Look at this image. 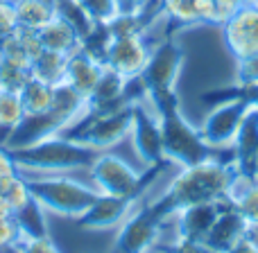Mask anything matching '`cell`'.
<instances>
[{"mask_svg":"<svg viewBox=\"0 0 258 253\" xmlns=\"http://www.w3.org/2000/svg\"><path fill=\"white\" fill-rule=\"evenodd\" d=\"M238 177L240 172L236 167V160L233 163L209 160V163L181 167V172L172 179L168 190L156 201H152V208L165 219L170 215H177L186 206L229 199V190Z\"/></svg>","mask_w":258,"mask_h":253,"instance_id":"6da1fadb","label":"cell"},{"mask_svg":"<svg viewBox=\"0 0 258 253\" xmlns=\"http://www.w3.org/2000/svg\"><path fill=\"white\" fill-rule=\"evenodd\" d=\"M163 138V156L179 167L209 163V160H224L233 163L236 154L233 147H213L202 138L200 129H195L183 118L181 107H170L156 111Z\"/></svg>","mask_w":258,"mask_h":253,"instance_id":"7a4b0ae2","label":"cell"},{"mask_svg":"<svg viewBox=\"0 0 258 253\" xmlns=\"http://www.w3.org/2000/svg\"><path fill=\"white\" fill-rule=\"evenodd\" d=\"M18 170H30V172H73V170H91L93 163L102 151L93 149L89 145H82L77 140H71L63 133L36 145L23 147V149L9 151Z\"/></svg>","mask_w":258,"mask_h":253,"instance_id":"3957f363","label":"cell"},{"mask_svg":"<svg viewBox=\"0 0 258 253\" xmlns=\"http://www.w3.org/2000/svg\"><path fill=\"white\" fill-rule=\"evenodd\" d=\"M27 190L45 210L77 219L100 199V190L84 186L71 177H50V179H25Z\"/></svg>","mask_w":258,"mask_h":253,"instance_id":"277c9868","label":"cell"},{"mask_svg":"<svg viewBox=\"0 0 258 253\" xmlns=\"http://www.w3.org/2000/svg\"><path fill=\"white\" fill-rule=\"evenodd\" d=\"M134 104L120 109H104V111L84 113L75 125L63 131V136L89 145L98 151H107L109 147L122 142L132 133Z\"/></svg>","mask_w":258,"mask_h":253,"instance_id":"5b68a950","label":"cell"},{"mask_svg":"<svg viewBox=\"0 0 258 253\" xmlns=\"http://www.w3.org/2000/svg\"><path fill=\"white\" fill-rule=\"evenodd\" d=\"M168 165L170 160H161V163L147 165L145 172L138 174L120 156L102 151L89 172L102 195H129V192H145L165 172Z\"/></svg>","mask_w":258,"mask_h":253,"instance_id":"8992f818","label":"cell"},{"mask_svg":"<svg viewBox=\"0 0 258 253\" xmlns=\"http://www.w3.org/2000/svg\"><path fill=\"white\" fill-rule=\"evenodd\" d=\"M165 219L150 206H143L138 213L125 219L116 235L111 253H150L159 240V231Z\"/></svg>","mask_w":258,"mask_h":253,"instance_id":"52a82bcc","label":"cell"},{"mask_svg":"<svg viewBox=\"0 0 258 253\" xmlns=\"http://www.w3.org/2000/svg\"><path fill=\"white\" fill-rule=\"evenodd\" d=\"M183 48L174 39H165L159 48L150 52L147 66L141 72V81L147 93L152 91H165L174 89L179 79V72L183 68Z\"/></svg>","mask_w":258,"mask_h":253,"instance_id":"ba28073f","label":"cell"},{"mask_svg":"<svg viewBox=\"0 0 258 253\" xmlns=\"http://www.w3.org/2000/svg\"><path fill=\"white\" fill-rule=\"evenodd\" d=\"M222 36L229 54L233 59H245L258 54V7L240 5L222 23Z\"/></svg>","mask_w":258,"mask_h":253,"instance_id":"9c48e42d","label":"cell"},{"mask_svg":"<svg viewBox=\"0 0 258 253\" xmlns=\"http://www.w3.org/2000/svg\"><path fill=\"white\" fill-rule=\"evenodd\" d=\"M254 107H249L242 100H231V102L215 104L213 111L206 116L204 125H202L200 133L209 145L213 147H233V140L238 136L245 116Z\"/></svg>","mask_w":258,"mask_h":253,"instance_id":"30bf717a","label":"cell"},{"mask_svg":"<svg viewBox=\"0 0 258 253\" xmlns=\"http://www.w3.org/2000/svg\"><path fill=\"white\" fill-rule=\"evenodd\" d=\"M143 195L145 192H129V195H102L100 192V199L82 217H77L75 224L80 228H89V231L113 228L125 222L129 210L138 204Z\"/></svg>","mask_w":258,"mask_h":253,"instance_id":"8fae6325","label":"cell"},{"mask_svg":"<svg viewBox=\"0 0 258 253\" xmlns=\"http://www.w3.org/2000/svg\"><path fill=\"white\" fill-rule=\"evenodd\" d=\"M68 129V125L52 111L43 113H25L23 120L16 125L12 133L7 136L3 147H7L9 151L12 149H23V147H30V145H36V142L45 140V138H52V136H59Z\"/></svg>","mask_w":258,"mask_h":253,"instance_id":"7c38bea8","label":"cell"},{"mask_svg":"<svg viewBox=\"0 0 258 253\" xmlns=\"http://www.w3.org/2000/svg\"><path fill=\"white\" fill-rule=\"evenodd\" d=\"M132 140L138 158L147 165L168 160L163 156V138H161L159 118L147 113L141 102L134 104V122H132Z\"/></svg>","mask_w":258,"mask_h":253,"instance_id":"4fadbf2b","label":"cell"},{"mask_svg":"<svg viewBox=\"0 0 258 253\" xmlns=\"http://www.w3.org/2000/svg\"><path fill=\"white\" fill-rule=\"evenodd\" d=\"M150 52L152 50L145 45L143 36H116V39L111 36L104 66L116 68L127 79H134V77H141L143 68L147 66Z\"/></svg>","mask_w":258,"mask_h":253,"instance_id":"5bb4252c","label":"cell"},{"mask_svg":"<svg viewBox=\"0 0 258 253\" xmlns=\"http://www.w3.org/2000/svg\"><path fill=\"white\" fill-rule=\"evenodd\" d=\"M227 199L220 201H202V204H192L186 206L183 210H179L177 217V240H195V242H204L206 235L211 233L215 219L220 217Z\"/></svg>","mask_w":258,"mask_h":253,"instance_id":"9a60e30c","label":"cell"},{"mask_svg":"<svg viewBox=\"0 0 258 253\" xmlns=\"http://www.w3.org/2000/svg\"><path fill=\"white\" fill-rule=\"evenodd\" d=\"M251 231H254V226H251V224L240 215V210L227 199L222 213H220V217L215 219L213 228H211V233L206 235L204 242H206V246H211L215 253H227L238 240L249 235Z\"/></svg>","mask_w":258,"mask_h":253,"instance_id":"2e32d148","label":"cell"},{"mask_svg":"<svg viewBox=\"0 0 258 253\" xmlns=\"http://www.w3.org/2000/svg\"><path fill=\"white\" fill-rule=\"evenodd\" d=\"M233 154L238 172L247 179H258V109H251L242 120L233 140Z\"/></svg>","mask_w":258,"mask_h":253,"instance_id":"e0dca14e","label":"cell"},{"mask_svg":"<svg viewBox=\"0 0 258 253\" xmlns=\"http://www.w3.org/2000/svg\"><path fill=\"white\" fill-rule=\"evenodd\" d=\"M100 72H102V63L93 61L84 50H75L73 54L66 57V68H63V81L71 84L82 95H89L93 91L95 81H98Z\"/></svg>","mask_w":258,"mask_h":253,"instance_id":"ac0fdd59","label":"cell"},{"mask_svg":"<svg viewBox=\"0 0 258 253\" xmlns=\"http://www.w3.org/2000/svg\"><path fill=\"white\" fill-rule=\"evenodd\" d=\"M12 219H14V224H16L18 233H21L23 237H50L45 208L32 197V192H30V197L12 213Z\"/></svg>","mask_w":258,"mask_h":253,"instance_id":"d6986e66","label":"cell"},{"mask_svg":"<svg viewBox=\"0 0 258 253\" xmlns=\"http://www.w3.org/2000/svg\"><path fill=\"white\" fill-rule=\"evenodd\" d=\"M39 41L43 45V50H50V52H59V54H73L75 50H80V36L71 30L63 21H59L57 16L50 23H45L39 32Z\"/></svg>","mask_w":258,"mask_h":253,"instance_id":"ffe728a7","label":"cell"},{"mask_svg":"<svg viewBox=\"0 0 258 253\" xmlns=\"http://www.w3.org/2000/svg\"><path fill=\"white\" fill-rule=\"evenodd\" d=\"M229 201L240 210V215L251 226L258 228V183H256V179H247L240 174L233 181L231 190H229Z\"/></svg>","mask_w":258,"mask_h":253,"instance_id":"44dd1931","label":"cell"},{"mask_svg":"<svg viewBox=\"0 0 258 253\" xmlns=\"http://www.w3.org/2000/svg\"><path fill=\"white\" fill-rule=\"evenodd\" d=\"M16 18L18 27L39 32L54 18V5L45 0H16Z\"/></svg>","mask_w":258,"mask_h":253,"instance_id":"7402d4cb","label":"cell"},{"mask_svg":"<svg viewBox=\"0 0 258 253\" xmlns=\"http://www.w3.org/2000/svg\"><path fill=\"white\" fill-rule=\"evenodd\" d=\"M21 102H23V109L25 113H43L52 107V98H54V86L45 84V81L36 79L34 75L25 81L21 91Z\"/></svg>","mask_w":258,"mask_h":253,"instance_id":"603a6c76","label":"cell"},{"mask_svg":"<svg viewBox=\"0 0 258 253\" xmlns=\"http://www.w3.org/2000/svg\"><path fill=\"white\" fill-rule=\"evenodd\" d=\"M54 16L66 23V25L80 36V41L86 39L89 32L93 30V25H95L89 14L80 7L77 0H54Z\"/></svg>","mask_w":258,"mask_h":253,"instance_id":"cb8c5ba5","label":"cell"},{"mask_svg":"<svg viewBox=\"0 0 258 253\" xmlns=\"http://www.w3.org/2000/svg\"><path fill=\"white\" fill-rule=\"evenodd\" d=\"M63 68H66V54L43 50V52L32 61L30 70L36 79L45 81V84H50V86H57L63 81Z\"/></svg>","mask_w":258,"mask_h":253,"instance_id":"d4e9b609","label":"cell"},{"mask_svg":"<svg viewBox=\"0 0 258 253\" xmlns=\"http://www.w3.org/2000/svg\"><path fill=\"white\" fill-rule=\"evenodd\" d=\"M23 116H25V109H23L21 95L0 89V145H5L7 136L16 129Z\"/></svg>","mask_w":258,"mask_h":253,"instance_id":"484cf974","label":"cell"},{"mask_svg":"<svg viewBox=\"0 0 258 253\" xmlns=\"http://www.w3.org/2000/svg\"><path fill=\"white\" fill-rule=\"evenodd\" d=\"M200 100L204 104H211V107L222 102H231V100H242L249 107L258 109V84H231V86H224V89H213L202 95Z\"/></svg>","mask_w":258,"mask_h":253,"instance_id":"4316f807","label":"cell"},{"mask_svg":"<svg viewBox=\"0 0 258 253\" xmlns=\"http://www.w3.org/2000/svg\"><path fill=\"white\" fill-rule=\"evenodd\" d=\"M161 14L179 27L200 25V0H161Z\"/></svg>","mask_w":258,"mask_h":253,"instance_id":"83f0119b","label":"cell"},{"mask_svg":"<svg viewBox=\"0 0 258 253\" xmlns=\"http://www.w3.org/2000/svg\"><path fill=\"white\" fill-rule=\"evenodd\" d=\"M30 77H32L30 66H21V63H12L0 59V89L18 93Z\"/></svg>","mask_w":258,"mask_h":253,"instance_id":"f1b7e54d","label":"cell"},{"mask_svg":"<svg viewBox=\"0 0 258 253\" xmlns=\"http://www.w3.org/2000/svg\"><path fill=\"white\" fill-rule=\"evenodd\" d=\"M93 23H111L122 12L120 0H77Z\"/></svg>","mask_w":258,"mask_h":253,"instance_id":"f546056e","label":"cell"},{"mask_svg":"<svg viewBox=\"0 0 258 253\" xmlns=\"http://www.w3.org/2000/svg\"><path fill=\"white\" fill-rule=\"evenodd\" d=\"M14 253H61L50 237H23L18 235Z\"/></svg>","mask_w":258,"mask_h":253,"instance_id":"4dcf8cb0","label":"cell"},{"mask_svg":"<svg viewBox=\"0 0 258 253\" xmlns=\"http://www.w3.org/2000/svg\"><path fill=\"white\" fill-rule=\"evenodd\" d=\"M236 84H258V54L236 61Z\"/></svg>","mask_w":258,"mask_h":253,"instance_id":"1f68e13d","label":"cell"},{"mask_svg":"<svg viewBox=\"0 0 258 253\" xmlns=\"http://www.w3.org/2000/svg\"><path fill=\"white\" fill-rule=\"evenodd\" d=\"M18 30L16 0H0V36H9Z\"/></svg>","mask_w":258,"mask_h":253,"instance_id":"d6a6232c","label":"cell"},{"mask_svg":"<svg viewBox=\"0 0 258 253\" xmlns=\"http://www.w3.org/2000/svg\"><path fill=\"white\" fill-rule=\"evenodd\" d=\"M18 235H21V233H18V228H16V224H14L12 217L0 219V253L5 249H14Z\"/></svg>","mask_w":258,"mask_h":253,"instance_id":"836d02e7","label":"cell"},{"mask_svg":"<svg viewBox=\"0 0 258 253\" xmlns=\"http://www.w3.org/2000/svg\"><path fill=\"white\" fill-rule=\"evenodd\" d=\"M168 253H215L206 242H195V240H177L168 249Z\"/></svg>","mask_w":258,"mask_h":253,"instance_id":"e575fe53","label":"cell"},{"mask_svg":"<svg viewBox=\"0 0 258 253\" xmlns=\"http://www.w3.org/2000/svg\"><path fill=\"white\" fill-rule=\"evenodd\" d=\"M18 174V167L16 163H14L12 154H9L7 147L0 145V186H3L5 181H9L12 177H16Z\"/></svg>","mask_w":258,"mask_h":253,"instance_id":"d590c367","label":"cell"},{"mask_svg":"<svg viewBox=\"0 0 258 253\" xmlns=\"http://www.w3.org/2000/svg\"><path fill=\"white\" fill-rule=\"evenodd\" d=\"M227 253H258V242L251 237V233H249V235H245L242 240H238Z\"/></svg>","mask_w":258,"mask_h":253,"instance_id":"8d00e7d4","label":"cell"},{"mask_svg":"<svg viewBox=\"0 0 258 253\" xmlns=\"http://www.w3.org/2000/svg\"><path fill=\"white\" fill-rule=\"evenodd\" d=\"M120 3H122V9H141L145 5L154 3V0H120Z\"/></svg>","mask_w":258,"mask_h":253,"instance_id":"74e56055","label":"cell"},{"mask_svg":"<svg viewBox=\"0 0 258 253\" xmlns=\"http://www.w3.org/2000/svg\"><path fill=\"white\" fill-rule=\"evenodd\" d=\"M5 217H12V206H9V201L5 199L3 195H0V219Z\"/></svg>","mask_w":258,"mask_h":253,"instance_id":"f35d334b","label":"cell"},{"mask_svg":"<svg viewBox=\"0 0 258 253\" xmlns=\"http://www.w3.org/2000/svg\"><path fill=\"white\" fill-rule=\"evenodd\" d=\"M3 43H5V36H0V52H3Z\"/></svg>","mask_w":258,"mask_h":253,"instance_id":"ab89813d","label":"cell"},{"mask_svg":"<svg viewBox=\"0 0 258 253\" xmlns=\"http://www.w3.org/2000/svg\"><path fill=\"white\" fill-rule=\"evenodd\" d=\"M254 5H256V7H258V0H254Z\"/></svg>","mask_w":258,"mask_h":253,"instance_id":"60d3db41","label":"cell"}]
</instances>
